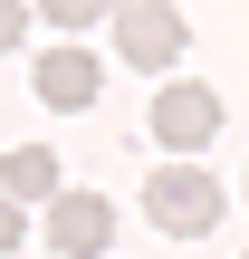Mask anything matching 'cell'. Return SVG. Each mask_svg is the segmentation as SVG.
Instances as JSON below:
<instances>
[{
    "instance_id": "3957f363",
    "label": "cell",
    "mask_w": 249,
    "mask_h": 259,
    "mask_svg": "<svg viewBox=\"0 0 249 259\" xmlns=\"http://www.w3.org/2000/svg\"><path fill=\"white\" fill-rule=\"evenodd\" d=\"M182 48H192V19H182V10H163V0L115 10V58H125V67H173Z\"/></svg>"
},
{
    "instance_id": "277c9868",
    "label": "cell",
    "mask_w": 249,
    "mask_h": 259,
    "mask_svg": "<svg viewBox=\"0 0 249 259\" xmlns=\"http://www.w3.org/2000/svg\"><path fill=\"white\" fill-rule=\"evenodd\" d=\"M106 240H115V202L106 192H58L48 202V250L58 259H106Z\"/></svg>"
},
{
    "instance_id": "52a82bcc",
    "label": "cell",
    "mask_w": 249,
    "mask_h": 259,
    "mask_svg": "<svg viewBox=\"0 0 249 259\" xmlns=\"http://www.w3.org/2000/svg\"><path fill=\"white\" fill-rule=\"evenodd\" d=\"M96 19H106L96 0H58V10H48V29H67V38H77V29H96Z\"/></svg>"
},
{
    "instance_id": "6da1fadb",
    "label": "cell",
    "mask_w": 249,
    "mask_h": 259,
    "mask_svg": "<svg viewBox=\"0 0 249 259\" xmlns=\"http://www.w3.org/2000/svg\"><path fill=\"white\" fill-rule=\"evenodd\" d=\"M221 211H230V202H221V183H211L202 163H163V173L144 183V221L173 231V240H202Z\"/></svg>"
},
{
    "instance_id": "8fae6325",
    "label": "cell",
    "mask_w": 249,
    "mask_h": 259,
    "mask_svg": "<svg viewBox=\"0 0 249 259\" xmlns=\"http://www.w3.org/2000/svg\"><path fill=\"white\" fill-rule=\"evenodd\" d=\"M240 259H249V250H240Z\"/></svg>"
},
{
    "instance_id": "ba28073f",
    "label": "cell",
    "mask_w": 249,
    "mask_h": 259,
    "mask_svg": "<svg viewBox=\"0 0 249 259\" xmlns=\"http://www.w3.org/2000/svg\"><path fill=\"white\" fill-rule=\"evenodd\" d=\"M19 38H29V10H19V0H0V48H19Z\"/></svg>"
},
{
    "instance_id": "30bf717a",
    "label": "cell",
    "mask_w": 249,
    "mask_h": 259,
    "mask_svg": "<svg viewBox=\"0 0 249 259\" xmlns=\"http://www.w3.org/2000/svg\"><path fill=\"white\" fill-rule=\"evenodd\" d=\"M240 192H249V183H240Z\"/></svg>"
},
{
    "instance_id": "7a4b0ae2",
    "label": "cell",
    "mask_w": 249,
    "mask_h": 259,
    "mask_svg": "<svg viewBox=\"0 0 249 259\" xmlns=\"http://www.w3.org/2000/svg\"><path fill=\"white\" fill-rule=\"evenodd\" d=\"M144 135H154V144H163L173 163H202V144L221 135V96H211V87H192V77H173V87L154 96Z\"/></svg>"
},
{
    "instance_id": "5b68a950",
    "label": "cell",
    "mask_w": 249,
    "mask_h": 259,
    "mask_svg": "<svg viewBox=\"0 0 249 259\" xmlns=\"http://www.w3.org/2000/svg\"><path fill=\"white\" fill-rule=\"evenodd\" d=\"M29 87H38V106L77 115V106H96V96H106V58H86V48H48V58L29 67Z\"/></svg>"
},
{
    "instance_id": "8992f818",
    "label": "cell",
    "mask_w": 249,
    "mask_h": 259,
    "mask_svg": "<svg viewBox=\"0 0 249 259\" xmlns=\"http://www.w3.org/2000/svg\"><path fill=\"white\" fill-rule=\"evenodd\" d=\"M0 202H10V211L58 202V154H48V144H10V154H0Z\"/></svg>"
},
{
    "instance_id": "9c48e42d",
    "label": "cell",
    "mask_w": 249,
    "mask_h": 259,
    "mask_svg": "<svg viewBox=\"0 0 249 259\" xmlns=\"http://www.w3.org/2000/svg\"><path fill=\"white\" fill-rule=\"evenodd\" d=\"M19 240H29V211H10V202H0V259L19 250Z\"/></svg>"
}]
</instances>
